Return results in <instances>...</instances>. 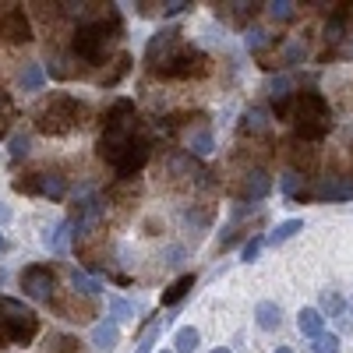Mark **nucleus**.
Masks as SVG:
<instances>
[{
  "label": "nucleus",
  "instance_id": "22",
  "mask_svg": "<svg viewBox=\"0 0 353 353\" xmlns=\"http://www.w3.org/2000/svg\"><path fill=\"white\" fill-rule=\"evenodd\" d=\"M71 286H74V293H81V297H96V293L103 290V283L96 276H88L81 269H71Z\"/></svg>",
  "mask_w": 353,
  "mask_h": 353
},
{
  "label": "nucleus",
  "instance_id": "12",
  "mask_svg": "<svg viewBox=\"0 0 353 353\" xmlns=\"http://www.w3.org/2000/svg\"><path fill=\"white\" fill-rule=\"evenodd\" d=\"M258 8H261V4H219V8H216V18L237 25V28H248V21L258 14Z\"/></svg>",
  "mask_w": 353,
  "mask_h": 353
},
{
  "label": "nucleus",
  "instance_id": "47",
  "mask_svg": "<svg viewBox=\"0 0 353 353\" xmlns=\"http://www.w3.org/2000/svg\"><path fill=\"white\" fill-rule=\"evenodd\" d=\"M0 283H4V269H0Z\"/></svg>",
  "mask_w": 353,
  "mask_h": 353
},
{
  "label": "nucleus",
  "instance_id": "28",
  "mask_svg": "<svg viewBox=\"0 0 353 353\" xmlns=\"http://www.w3.org/2000/svg\"><path fill=\"white\" fill-rule=\"evenodd\" d=\"M269 128V110L265 106H251L244 113V131H265Z\"/></svg>",
  "mask_w": 353,
  "mask_h": 353
},
{
  "label": "nucleus",
  "instance_id": "38",
  "mask_svg": "<svg viewBox=\"0 0 353 353\" xmlns=\"http://www.w3.org/2000/svg\"><path fill=\"white\" fill-rule=\"evenodd\" d=\"M25 156H28V138H25V134H14V138H11V159L18 163V159H25Z\"/></svg>",
  "mask_w": 353,
  "mask_h": 353
},
{
  "label": "nucleus",
  "instance_id": "11",
  "mask_svg": "<svg viewBox=\"0 0 353 353\" xmlns=\"http://www.w3.org/2000/svg\"><path fill=\"white\" fill-rule=\"evenodd\" d=\"M176 43H181V28H159V32L149 39V46H145V64L156 68Z\"/></svg>",
  "mask_w": 353,
  "mask_h": 353
},
{
  "label": "nucleus",
  "instance_id": "14",
  "mask_svg": "<svg viewBox=\"0 0 353 353\" xmlns=\"http://www.w3.org/2000/svg\"><path fill=\"white\" fill-rule=\"evenodd\" d=\"M71 237H74V233H71V223H68V219H61L53 230H46V233H43V244H46L53 254H64Z\"/></svg>",
  "mask_w": 353,
  "mask_h": 353
},
{
  "label": "nucleus",
  "instance_id": "26",
  "mask_svg": "<svg viewBox=\"0 0 353 353\" xmlns=\"http://www.w3.org/2000/svg\"><path fill=\"white\" fill-rule=\"evenodd\" d=\"M343 39H346V11H336V18L325 25V43L336 46V43H343Z\"/></svg>",
  "mask_w": 353,
  "mask_h": 353
},
{
  "label": "nucleus",
  "instance_id": "32",
  "mask_svg": "<svg viewBox=\"0 0 353 353\" xmlns=\"http://www.w3.org/2000/svg\"><path fill=\"white\" fill-rule=\"evenodd\" d=\"M290 88H293V78H290V74H276V78H272V85H269L272 103H279V99H290Z\"/></svg>",
  "mask_w": 353,
  "mask_h": 353
},
{
  "label": "nucleus",
  "instance_id": "25",
  "mask_svg": "<svg viewBox=\"0 0 353 353\" xmlns=\"http://www.w3.org/2000/svg\"><path fill=\"white\" fill-rule=\"evenodd\" d=\"M188 145H191V152H194V156H209V152L216 149V141H212V131H209V128L194 131V134L188 138Z\"/></svg>",
  "mask_w": 353,
  "mask_h": 353
},
{
  "label": "nucleus",
  "instance_id": "21",
  "mask_svg": "<svg viewBox=\"0 0 353 353\" xmlns=\"http://www.w3.org/2000/svg\"><path fill=\"white\" fill-rule=\"evenodd\" d=\"M117 339H121V329H117L110 318H106V321H99V325L92 329V346H99V350H113V346H117Z\"/></svg>",
  "mask_w": 353,
  "mask_h": 353
},
{
  "label": "nucleus",
  "instance_id": "23",
  "mask_svg": "<svg viewBox=\"0 0 353 353\" xmlns=\"http://www.w3.org/2000/svg\"><path fill=\"white\" fill-rule=\"evenodd\" d=\"M198 343H201L198 329L184 325V329H176V336H173V353H194V350H198Z\"/></svg>",
  "mask_w": 353,
  "mask_h": 353
},
{
  "label": "nucleus",
  "instance_id": "13",
  "mask_svg": "<svg viewBox=\"0 0 353 353\" xmlns=\"http://www.w3.org/2000/svg\"><path fill=\"white\" fill-rule=\"evenodd\" d=\"M297 329H301V336L318 339L321 332H325V314H321L318 307H304V311L297 314Z\"/></svg>",
  "mask_w": 353,
  "mask_h": 353
},
{
  "label": "nucleus",
  "instance_id": "46",
  "mask_svg": "<svg viewBox=\"0 0 353 353\" xmlns=\"http://www.w3.org/2000/svg\"><path fill=\"white\" fill-rule=\"evenodd\" d=\"M4 248H8V244H4V233H0V251H4Z\"/></svg>",
  "mask_w": 353,
  "mask_h": 353
},
{
  "label": "nucleus",
  "instance_id": "31",
  "mask_svg": "<svg viewBox=\"0 0 353 353\" xmlns=\"http://www.w3.org/2000/svg\"><path fill=\"white\" fill-rule=\"evenodd\" d=\"M279 188H283V194H290V198H297L301 191H304V173H297V170H290L283 181H279Z\"/></svg>",
  "mask_w": 353,
  "mask_h": 353
},
{
  "label": "nucleus",
  "instance_id": "2",
  "mask_svg": "<svg viewBox=\"0 0 353 353\" xmlns=\"http://www.w3.org/2000/svg\"><path fill=\"white\" fill-rule=\"evenodd\" d=\"M293 124H297V138L304 141H321L329 131H332V113H329V103L321 92H301L297 99H293Z\"/></svg>",
  "mask_w": 353,
  "mask_h": 353
},
{
  "label": "nucleus",
  "instance_id": "44",
  "mask_svg": "<svg viewBox=\"0 0 353 353\" xmlns=\"http://www.w3.org/2000/svg\"><path fill=\"white\" fill-rule=\"evenodd\" d=\"M276 353H293V350H290V346H279V350H276Z\"/></svg>",
  "mask_w": 353,
  "mask_h": 353
},
{
  "label": "nucleus",
  "instance_id": "16",
  "mask_svg": "<svg viewBox=\"0 0 353 353\" xmlns=\"http://www.w3.org/2000/svg\"><path fill=\"white\" fill-rule=\"evenodd\" d=\"M290 149H293V152H290V159H293V166H297V173L314 166L318 152H314V145H311V141H304V138H293V141H290Z\"/></svg>",
  "mask_w": 353,
  "mask_h": 353
},
{
  "label": "nucleus",
  "instance_id": "1",
  "mask_svg": "<svg viewBox=\"0 0 353 353\" xmlns=\"http://www.w3.org/2000/svg\"><path fill=\"white\" fill-rule=\"evenodd\" d=\"M117 36H121V14H117V11H106V18L81 21V25H78L71 50H74L78 61H85V64H99L103 57H106V50H110V43H113Z\"/></svg>",
  "mask_w": 353,
  "mask_h": 353
},
{
  "label": "nucleus",
  "instance_id": "27",
  "mask_svg": "<svg viewBox=\"0 0 353 353\" xmlns=\"http://www.w3.org/2000/svg\"><path fill=\"white\" fill-rule=\"evenodd\" d=\"M134 318V304L124 301V297H110V321L113 325H121V321Z\"/></svg>",
  "mask_w": 353,
  "mask_h": 353
},
{
  "label": "nucleus",
  "instance_id": "40",
  "mask_svg": "<svg viewBox=\"0 0 353 353\" xmlns=\"http://www.w3.org/2000/svg\"><path fill=\"white\" fill-rule=\"evenodd\" d=\"M191 4L188 0H170V4H163V18H176V14H184Z\"/></svg>",
  "mask_w": 353,
  "mask_h": 353
},
{
  "label": "nucleus",
  "instance_id": "5",
  "mask_svg": "<svg viewBox=\"0 0 353 353\" xmlns=\"http://www.w3.org/2000/svg\"><path fill=\"white\" fill-rule=\"evenodd\" d=\"M152 71H159L166 78H201V74H209V57H205L198 46H188L181 39Z\"/></svg>",
  "mask_w": 353,
  "mask_h": 353
},
{
  "label": "nucleus",
  "instance_id": "15",
  "mask_svg": "<svg viewBox=\"0 0 353 353\" xmlns=\"http://www.w3.org/2000/svg\"><path fill=\"white\" fill-rule=\"evenodd\" d=\"M254 318H258V325H261L265 332H276V329L283 325V311H279L276 301H261V304L254 307Z\"/></svg>",
  "mask_w": 353,
  "mask_h": 353
},
{
  "label": "nucleus",
  "instance_id": "4",
  "mask_svg": "<svg viewBox=\"0 0 353 353\" xmlns=\"http://www.w3.org/2000/svg\"><path fill=\"white\" fill-rule=\"evenodd\" d=\"M39 336V318L28 311L21 301L0 297V346H28Z\"/></svg>",
  "mask_w": 353,
  "mask_h": 353
},
{
  "label": "nucleus",
  "instance_id": "42",
  "mask_svg": "<svg viewBox=\"0 0 353 353\" xmlns=\"http://www.w3.org/2000/svg\"><path fill=\"white\" fill-rule=\"evenodd\" d=\"M4 223H11V209H8L4 201H0V226H4Z\"/></svg>",
  "mask_w": 353,
  "mask_h": 353
},
{
  "label": "nucleus",
  "instance_id": "6",
  "mask_svg": "<svg viewBox=\"0 0 353 353\" xmlns=\"http://www.w3.org/2000/svg\"><path fill=\"white\" fill-rule=\"evenodd\" d=\"M149 156H152V138L145 134V131H138L128 141V149L121 152V159L113 163V170L121 173V181H134V176L141 173V166L149 163Z\"/></svg>",
  "mask_w": 353,
  "mask_h": 353
},
{
  "label": "nucleus",
  "instance_id": "35",
  "mask_svg": "<svg viewBox=\"0 0 353 353\" xmlns=\"http://www.w3.org/2000/svg\"><path fill=\"white\" fill-rule=\"evenodd\" d=\"M293 8H297L293 0H276V4H269V14H272L276 21H290V18H293Z\"/></svg>",
  "mask_w": 353,
  "mask_h": 353
},
{
  "label": "nucleus",
  "instance_id": "34",
  "mask_svg": "<svg viewBox=\"0 0 353 353\" xmlns=\"http://www.w3.org/2000/svg\"><path fill=\"white\" fill-rule=\"evenodd\" d=\"M343 307H346V301L339 297V293H321V311H325V314H332V318H339L343 314Z\"/></svg>",
  "mask_w": 353,
  "mask_h": 353
},
{
  "label": "nucleus",
  "instance_id": "10",
  "mask_svg": "<svg viewBox=\"0 0 353 353\" xmlns=\"http://www.w3.org/2000/svg\"><path fill=\"white\" fill-rule=\"evenodd\" d=\"M269 191H272L269 170H251V173H244V181H241V188H237V198L248 201V205H254V201H261Z\"/></svg>",
  "mask_w": 353,
  "mask_h": 353
},
{
  "label": "nucleus",
  "instance_id": "48",
  "mask_svg": "<svg viewBox=\"0 0 353 353\" xmlns=\"http://www.w3.org/2000/svg\"><path fill=\"white\" fill-rule=\"evenodd\" d=\"M159 353H173V350H159Z\"/></svg>",
  "mask_w": 353,
  "mask_h": 353
},
{
  "label": "nucleus",
  "instance_id": "19",
  "mask_svg": "<svg viewBox=\"0 0 353 353\" xmlns=\"http://www.w3.org/2000/svg\"><path fill=\"white\" fill-rule=\"evenodd\" d=\"M194 290V276H181V279H173L166 290H163V307H173V304H181L188 293Z\"/></svg>",
  "mask_w": 353,
  "mask_h": 353
},
{
  "label": "nucleus",
  "instance_id": "17",
  "mask_svg": "<svg viewBox=\"0 0 353 353\" xmlns=\"http://www.w3.org/2000/svg\"><path fill=\"white\" fill-rule=\"evenodd\" d=\"M64 194H68V181L61 173H39V198L61 201Z\"/></svg>",
  "mask_w": 353,
  "mask_h": 353
},
{
  "label": "nucleus",
  "instance_id": "24",
  "mask_svg": "<svg viewBox=\"0 0 353 353\" xmlns=\"http://www.w3.org/2000/svg\"><path fill=\"white\" fill-rule=\"evenodd\" d=\"M43 85H46V74H43L39 64H25L21 68V88H25V92H39Z\"/></svg>",
  "mask_w": 353,
  "mask_h": 353
},
{
  "label": "nucleus",
  "instance_id": "9",
  "mask_svg": "<svg viewBox=\"0 0 353 353\" xmlns=\"http://www.w3.org/2000/svg\"><path fill=\"white\" fill-rule=\"evenodd\" d=\"M0 39L4 43H28L32 39V21L21 8H11L0 14Z\"/></svg>",
  "mask_w": 353,
  "mask_h": 353
},
{
  "label": "nucleus",
  "instance_id": "36",
  "mask_svg": "<svg viewBox=\"0 0 353 353\" xmlns=\"http://www.w3.org/2000/svg\"><path fill=\"white\" fill-rule=\"evenodd\" d=\"M314 353H339V336L321 332V336L314 339Z\"/></svg>",
  "mask_w": 353,
  "mask_h": 353
},
{
  "label": "nucleus",
  "instance_id": "45",
  "mask_svg": "<svg viewBox=\"0 0 353 353\" xmlns=\"http://www.w3.org/2000/svg\"><path fill=\"white\" fill-rule=\"evenodd\" d=\"M212 353H230V350H226V346H216V350H212Z\"/></svg>",
  "mask_w": 353,
  "mask_h": 353
},
{
  "label": "nucleus",
  "instance_id": "30",
  "mask_svg": "<svg viewBox=\"0 0 353 353\" xmlns=\"http://www.w3.org/2000/svg\"><path fill=\"white\" fill-rule=\"evenodd\" d=\"M11 121H14V103H11V96L4 92V88H0V138L8 134Z\"/></svg>",
  "mask_w": 353,
  "mask_h": 353
},
{
  "label": "nucleus",
  "instance_id": "41",
  "mask_svg": "<svg viewBox=\"0 0 353 353\" xmlns=\"http://www.w3.org/2000/svg\"><path fill=\"white\" fill-rule=\"evenodd\" d=\"M336 321H339V329H353V304H346L343 314H339Z\"/></svg>",
  "mask_w": 353,
  "mask_h": 353
},
{
  "label": "nucleus",
  "instance_id": "20",
  "mask_svg": "<svg viewBox=\"0 0 353 353\" xmlns=\"http://www.w3.org/2000/svg\"><path fill=\"white\" fill-rule=\"evenodd\" d=\"M304 230V219H286V223H279L269 237H265V244L269 248H279V244H286L290 237H297V233Z\"/></svg>",
  "mask_w": 353,
  "mask_h": 353
},
{
  "label": "nucleus",
  "instance_id": "7",
  "mask_svg": "<svg viewBox=\"0 0 353 353\" xmlns=\"http://www.w3.org/2000/svg\"><path fill=\"white\" fill-rule=\"evenodd\" d=\"M297 198H301V201H304V198H318V201H350V198H353V176H343V173L321 176L314 188H304Z\"/></svg>",
  "mask_w": 353,
  "mask_h": 353
},
{
  "label": "nucleus",
  "instance_id": "8",
  "mask_svg": "<svg viewBox=\"0 0 353 353\" xmlns=\"http://www.w3.org/2000/svg\"><path fill=\"white\" fill-rule=\"evenodd\" d=\"M21 293L32 301H50L53 297V269L50 265H28L21 272Z\"/></svg>",
  "mask_w": 353,
  "mask_h": 353
},
{
  "label": "nucleus",
  "instance_id": "39",
  "mask_svg": "<svg viewBox=\"0 0 353 353\" xmlns=\"http://www.w3.org/2000/svg\"><path fill=\"white\" fill-rule=\"evenodd\" d=\"M261 248H265V241H261V237H251V241L244 244V251H241V258H244V261H254V258L261 254Z\"/></svg>",
  "mask_w": 353,
  "mask_h": 353
},
{
  "label": "nucleus",
  "instance_id": "18",
  "mask_svg": "<svg viewBox=\"0 0 353 353\" xmlns=\"http://www.w3.org/2000/svg\"><path fill=\"white\" fill-rule=\"evenodd\" d=\"M307 57V43L304 39H290L286 46H283V53L272 61V68H293V64H301Z\"/></svg>",
  "mask_w": 353,
  "mask_h": 353
},
{
  "label": "nucleus",
  "instance_id": "3",
  "mask_svg": "<svg viewBox=\"0 0 353 353\" xmlns=\"http://www.w3.org/2000/svg\"><path fill=\"white\" fill-rule=\"evenodd\" d=\"M85 117H88V110H85V103H78L74 96H50V103H43L39 106V113H36V128L43 131V134H71L74 128H81L85 124Z\"/></svg>",
  "mask_w": 353,
  "mask_h": 353
},
{
  "label": "nucleus",
  "instance_id": "29",
  "mask_svg": "<svg viewBox=\"0 0 353 353\" xmlns=\"http://www.w3.org/2000/svg\"><path fill=\"white\" fill-rule=\"evenodd\" d=\"M128 71H131V57H128V53H121V57H117V61H113V71L99 78V85H117V81H121V78H124Z\"/></svg>",
  "mask_w": 353,
  "mask_h": 353
},
{
  "label": "nucleus",
  "instance_id": "33",
  "mask_svg": "<svg viewBox=\"0 0 353 353\" xmlns=\"http://www.w3.org/2000/svg\"><path fill=\"white\" fill-rule=\"evenodd\" d=\"M156 336H159V321H149V325L141 329V336H138V350H134V353H152Z\"/></svg>",
  "mask_w": 353,
  "mask_h": 353
},
{
  "label": "nucleus",
  "instance_id": "37",
  "mask_svg": "<svg viewBox=\"0 0 353 353\" xmlns=\"http://www.w3.org/2000/svg\"><path fill=\"white\" fill-rule=\"evenodd\" d=\"M248 39V50H254V53H261V46L269 43V32H261V28H251V32L244 36Z\"/></svg>",
  "mask_w": 353,
  "mask_h": 353
},
{
  "label": "nucleus",
  "instance_id": "43",
  "mask_svg": "<svg viewBox=\"0 0 353 353\" xmlns=\"http://www.w3.org/2000/svg\"><path fill=\"white\" fill-rule=\"evenodd\" d=\"M343 57H353V36H350V43H346V50H343Z\"/></svg>",
  "mask_w": 353,
  "mask_h": 353
}]
</instances>
